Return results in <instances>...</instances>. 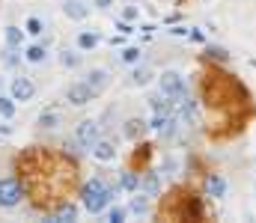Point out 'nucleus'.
I'll list each match as a JSON object with an SVG mask.
<instances>
[{"label":"nucleus","instance_id":"9d476101","mask_svg":"<svg viewBox=\"0 0 256 223\" xmlns=\"http://www.w3.org/2000/svg\"><path fill=\"white\" fill-rule=\"evenodd\" d=\"M140 188H143V194H146V197H155V194L161 191V179H158V173H155V170H146V176H143Z\"/></svg>","mask_w":256,"mask_h":223},{"label":"nucleus","instance_id":"9b49d317","mask_svg":"<svg viewBox=\"0 0 256 223\" xmlns=\"http://www.w3.org/2000/svg\"><path fill=\"white\" fill-rule=\"evenodd\" d=\"M146 128H149V125H146L143 119H128V122H125V128H122V137H125V140H137Z\"/></svg>","mask_w":256,"mask_h":223},{"label":"nucleus","instance_id":"aec40b11","mask_svg":"<svg viewBox=\"0 0 256 223\" xmlns=\"http://www.w3.org/2000/svg\"><path fill=\"white\" fill-rule=\"evenodd\" d=\"M128 212H134V215H146V212H149V197H146V194H143V197H134Z\"/></svg>","mask_w":256,"mask_h":223},{"label":"nucleus","instance_id":"ddd939ff","mask_svg":"<svg viewBox=\"0 0 256 223\" xmlns=\"http://www.w3.org/2000/svg\"><path fill=\"white\" fill-rule=\"evenodd\" d=\"M92 155H95V161H113L116 158V149H113V143H92Z\"/></svg>","mask_w":256,"mask_h":223},{"label":"nucleus","instance_id":"cd10ccee","mask_svg":"<svg viewBox=\"0 0 256 223\" xmlns=\"http://www.w3.org/2000/svg\"><path fill=\"white\" fill-rule=\"evenodd\" d=\"M125 215H128V209H110L107 221H110V223H122V221H125Z\"/></svg>","mask_w":256,"mask_h":223},{"label":"nucleus","instance_id":"39448f33","mask_svg":"<svg viewBox=\"0 0 256 223\" xmlns=\"http://www.w3.org/2000/svg\"><path fill=\"white\" fill-rule=\"evenodd\" d=\"M78 146H92L95 140H98V122L95 119H84L81 125H78Z\"/></svg>","mask_w":256,"mask_h":223},{"label":"nucleus","instance_id":"bb28decb","mask_svg":"<svg viewBox=\"0 0 256 223\" xmlns=\"http://www.w3.org/2000/svg\"><path fill=\"white\" fill-rule=\"evenodd\" d=\"M27 33L30 36H42V21L39 18H27Z\"/></svg>","mask_w":256,"mask_h":223},{"label":"nucleus","instance_id":"72a5a7b5","mask_svg":"<svg viewBox=\"0 0 256 223\" xmlns=\"http://www.w3.org/2000/svg\"><path fill=\"white\" fill-rule=\"evenodd\" d=\"M95 6H98V9H107V6H110V0H95Z\"/></svg>","mask_w":256,"mask_h":223},{"label":"nucleus","instance_id":"f8f14e48","mask_svg":"<svg viewBox=\"0 0 256 223\" xmlns=\"http://www.w3.org/2000/svg\"><path fill=\"white\" fill-rule=\"evenodd\" d=\"M63 12H66L69 18H75V21H81V18L89 15V9H86L81 0H66V3H63Z\"/></svg>","mask_w":256,"mask_h":223},{"label":"nucleus","instance_id":"f03ea898","mask_svg":"<svg viewBox=\"0 0 256 223\" xmlns=\"http://www.w3.org/2000/svg\"><path fill=\"white\" fill-rule=\"evenodd\" d=\"M203 98H206L209 107H218V110H224V113H230V116H236V113L251 101V98H248V89H245L233 74L218 72V69H212V72L203 77Z\"/></svg>","mask_w":256,"mask_h":223},{"label":"nucleus","instance_id":"20e7f679","mask_svg":"<svg viewBox=\"0 0 256 223\" xmlns=\"http://www.w3.org/2000/svg\"><path fill=\"white\" fill-rule=\"evenodd\" d=\"M92 95H95V89L84 80V83H72L69 86V92H66V98L72 101V104H89L92 101Z\"/></svg>","mask_w":256,"mask_h":223},{"label":"nucleus","instance_id":"1a4fd4ad","mask_svg":"<svg viewBox=\"0 0 256 223\" xmlns=\"http://www.w3.org/2000/svg\"><path fill=\"white\" fill-rule=\"evenodd\" d=\"M113 200V191L107 188L104 194H95V197H89V200H84V206H86V212H92V215H98V212H104L107 209V203Z\"/></svg>","mask_w":256,"mask_h":223},{"label":"nucleus","instance_id":"2eb2a0df","mask_svg":"<svg viewBox=\"0 0 256 223\" xmlns=\"http://www.w3.org/2000/svg\"><path fill=\"white\" fill-rule=\"evenodd\" d=\"M149 155H152V146H149V143H140L137 152L131 155V170H140V167L149 161Z\"/></svg>","mask_w":256,"mask_h":223},{"label":"nucleus","instance_id":"393cba45","mask_svg":"<svg viewBox=\"0 0 256 223\" xmlns=\"http://www.w3.org/2000/svg\"><path fill=\"white\" fill-rule=\"evenodd\" d=\"M21 39H24V33H21L18 27H9V30H6V42H9L12 48H18V45H21Z\"/></svg>","mask_w":256,"mask_h":223},{"label":"nucleus","instance_id":"473e14b6","mask_svg":"<svg viewBox=\"0 0 256 223\" xmlns=\"http://www.w3.org/2000/svg\"><path fill=\"white\" fill-rule=\"evenodd\" d=\"M116 30H122V36H125V33H131V27H128V21H116Z\"/></svg>","mask_w":256,"mask_h":223},{"label":"nucleus","instance_id":"a211bd4d","mask_svg":"<svg viewBox=\"0 0 256 223\" xmlns=\"http://www.w3.org/2000/svg\"><path fill=\"white\" fill-rule=\"evenodd\" d=\"M206 60H212V63H227L230 54H227L224 48H218V45H209V48H206Z\"/></svg>","mask_w":256,"mask_h":223},{"label":"nucleus","instance_id":"423d86ee","mask_svg":"<svg viewBox=\"0 0 256 223\" xmlns=\"http://www.w3.org/2000/svg\"><path fill=\"white\" fill-rule=\"evenodd\" d=\"M203 188H206V197H212V200H221V197L227 194V179H224L221 173H209Z\"/></svg>","mask_w":256,"mask_h":223},{"label":"nucleus","instance_id":"6ab92c4d","mask_svg":"<svg viewBox=\"0 0 256 223\" xmlns=\"http://www.w3.org/2000/svg\"><path fill=\"white\" fill-rule=\"evenodd\" d=\"M98 45V33H81L78 36V48L81 51H89V48H95Z\"/></svg>","mask_w":256,"mask_h":223},{"label":"nucleus","instance_id":"4468645a","mask_svg":"<svg viewBox=\"0 0 256 223\" xmlns=\"http://www.w3.org/2000/svg\"><path fill=\"white\" fill-rule=\"evenodd\" d=\"M86 83H89L95 92H101V89H107L110 77H107V72H98V69H95V72H89V74H86Z\"/></svg>","mask_w":256,"mask_h":223},{"label":"nucleus","instance_id":"b1692460","mask_svg":"<svg viewBox=\"0 0 256 223\" xmlns=\"http://www.w3.org/2000/svg\"><path fill=\"white\" fill-rule=\"evenodd\" d=\"M0 116H3V119H12V116H15V104H12V98H3V95H0Z\"/></svg>","mask_w":256,"mask_h":223},{"label":"nucleus","instance_id":"f3484780","mask_svg":"<svg viewBox=\"0 0 256 223\" xmlns=\"http://www.w3.org/2000/svg\"><path fill=\"white\" fill-rule=\"evenodd\" d=\"M137 185H140V182H137V176H134V170H131V167L119 173V188H122V191H134Z\"/></svg>","mask_w":256,"mask_h":223},{"label":"nucleus","instance_id":"7c9ffc66","mask_svg":"<svg viewBox=\"0 0 256 223\" xmlns=\"http://www.w3.org/2000/svg\"><path fill=\"white\" fill-rule=\"evenodd\" d=\"M188 36H191L194 42H203V39H206V36H203V30H188Z\"/></svg>","mask_w":256,"mask_h":223},{"label":"nucleus","instance_id":"c756f323","mask_svg":"<svg viewBox=\"0 0 256 223\" xmlns=\"http://www.w3.org/2000/svg\"><path fill=\"white\" fill-rule=\"evenodd\" d=\"M122 18H125V21H134V18H137V6H125V9H122Z\"/></svg>","mask_w":256,"mask_h":223},{"label":"nucleus","instance_id":"4be33fe9","mask_svg":"<svg viewBox=\"0 0 256 223\" xmlns=\"http://www.w3.org/2000/svg\"><path fill=\"white\" fill-rule=\"evenodd\" d=\"M30 63H42L45 60V45H33V48H27V54H24Z\"/></svg>","mask_w":256,"mask_h":223},{"label":"nucleus","instance_id":"7ed1b4c3","mask_svg":"<svg viewBox=\"0 0 256 223\" xmlns=\"http://www.w3.org/2000/svg\"><path fill=\"white\" fill-rule=\"evenodd\" d=\"M21 197H24V188H21V182H18L15 176L0 179V206H3V209L18 206V203H21Z\"/></svg>","mask_w":256,"mask_h":223},{"label":"nucleus","instance_id":"412c9836","mask_svg":"<svg viewBox=\"0 0 256 223\" xmlns=\"http://www.w3.org/2000/svg\"><path fill=\"white\" fill-rule=\"evenodd\" d=\"M36 125H39V128H54V125H57V113H54V110H45V113H39Z\"/></svg>","mask_w":256,"mask_h":223},{"label":"nucleus","instance_id":"0eeeda50","mask_svg":"<svg viewBox=\"0 0 256 223\" xmlns=\"http://www.w3.org/2000/svg\"><path fill=\"white\" fill-rule=\"evenodd\" d=\"M51 221H54V223H72V221H78V206H72V203H60V206L51 212Z\"/></svg>","mask_w":256,"mask_h":223},{"label":"nucleus","instance_id":"dca6fc26","mask_svg":"<svg viewBox=\"0 0 256 223\" xmlns=\"http://www.w3.org/2000/svg\"><path fill=\"white\" fill-rule=\"evenodd\" d=\"M104 191H107V185H104L101 179H92V182H86V185H84L81 197H84V200H89V197H95V194H104Z\"/></svg>","mask_w":256,"mask_h":223},{"label":"nucleus","instance_id":"6e6552de","mask_svg":"<svg viewBox=\"0 0 256 223\" xmlns=\"http://www.w3.org/2000/svg\"><path fill=\"white\" fill-rule=\"evenodd\" d=\"M12 98L15 101H30L33 98V83L27 77H15L12 80Z\"/></svg>","mask_w":256,"mask_h":223},{"label":"nucleus","instance_id":"c85d7f7f","mask_svg":"<svg viewBox=\"0 0 256 223\" xmlns=\"http://www.w3.org/2000/svg\"><path fill=\"white\" fill-rule=\"evenodd\" d=\"M6 66H18V51L9 45V51H6Z\"/></svg>","mask_w":256,"mask_h":223},{"label":"nucleus","instance_id":"f257e3e1","mask_svg":"<svg viewBox=\"0 0 256 223\" xmlns=\"http://www.w3.org/2000/svg\"><path fill=\"white\" fill-rule=\"evenodd\" d=\"M18 170L39 206H45L48 200H60L78 182V167L69 158L48 155L45 149H27L18 158Z\"/></svg>","mask_w":256,"mask_h":223},{"label":"nucleus","instance_id":"2f4dec72","mask_svg":"<svg viewBox=\"0 0 256 223\" xmlns=\"http://www.w3.org/2000/svg\"><path fill=\"white\" fill-rule=\"evenodd\" d=\"M63 63H66V66H78V57H72V54L66 51V54H63Z\"/></svg>","mask_w":256,"mask_h":223},{"label":"nucleus","instance_id":"5701e85b","mask_svg":"<svg viewBox=\"0 0 256 223\" xmlns=\"http://www.w3.org/2000/svg\"><path fill=\"white\" fill-rule=\"evenodd\" d=\"M131 80H134L137 86H146V83L152 80V72H149V69H134V74H131Z\"/></svg>","mask_w":256,"mask_h":223},{"label":"nucleus","instance_id":"a878e982","mask_svg":"<svg viewBox=\"0 0 256 223\" xmlns=\"http://www.w3.org/2000/svg\"><path fill=\"white\" fill-rule=\"evenodd\" d=\"M119 60H122V63H137V60H140V48H125V51L119 54Z\"/></svg>","mask_w":256,"mask_h":223}]
</instances>
